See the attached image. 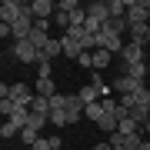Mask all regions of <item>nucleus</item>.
<instances>
[{"mask_svg":"<svg viewBox=\"0 0 150 150\" xmlns=\"http://www.w3.org/2000/svg\"><path fill=\"white\" fill-rule=\"evenodd\" d=\"M50 23H54V20H37V27H33V30H40V33H47V30H50Z\"/></svg>","mask_w":150,"mask_h":150,"instance_id":"27","label":"nucleus"},{"mask_svg":"<svg viewBox=\"0 0 150 150\" xmlns=\"http://www.w3.org/2000/svg\"><path fill=\"white\" fill-rule=\"evenodd\" d=\"M117 117H113V113H103V117H100V123H97V127H100L103 130V134H117Z\"/></svg>","mask_w":150,"mask_h":150,"instance_id":"13","label":"nucleus"},{"mask_svg":"<svg viewBox=\"0 0 150 150\" xmlns=\"http://www.w3.org/2000/svg\"><path fill=\"white\" fill-rule=\"evenodd\" d=\"M20 140H23V144H30V147H33V144L40 140V134H37L33 127H23V130H20Z\"/></svg>","mask_w":150,"mask_h":150,"instance_id":"21","label":"nucleus"},{"mask_svg":"<svg viewBox=\"0 0 150 150\" xmlns=\"http://www.w3.org/2000/svg\"><path fill=\"white\" fill-rule=\"evenodd\" d=\"M103 113H107V110H103V103L97 100V103H90V107L83 110V117H87V120H93V123H100V117H103Z\"/></svg>","mask_w":150,"mask_h":150,"instance_id":"15","label":"nucleus"},{"mask_svg":"<svg viewBox=\"0 0 150 150\" xmlns=\"http://www.w3.org/2000/svg\"><path fill=\"white\" fill-rule=\"evenodd\" d=\"M87 17L97 23H107L110 20V7H107V0H93V4H87Z\"/></svg>","mask_w":150,"mask_h":150,"instance_id":"7","label":"nucleus"},{"mask_svg":"<svg viewBox=\"0 0 150 150\" xmlns=\"http://www.w3.org/2000/svg\"><path fill=\"white\" fill-rule=\"evenodd\" d=\"M120 57H123V67H137V64H144V47L127 40V47L120 50Z\"/></svg>","mask_w":150,"mask_h":150,"instance_id":"6","label":"nucleus"},{"mask_svg":"<svg viewBox=\"0 0 150 150\" xmlns=\"http://www.w3.org/2000/svg\"><path fill=\"white\" fill-rule=\"evenodd\" d=\"M110 64H113V54H107L103 47H100V50H93V70H107Z\"/></svg>","mask_w":150,"mask_h":150,"instance_id":"11","label":"nucleus"},{"mask_svg":"<svg viewBox=\"0 0 150 150\" xmlns=\"http://www.w3.org/2000/svg\"><path fill=\"white\" fill-rule=\"evenodd\" d=\"M110 17H127V0H107Z\"/></svg>","mask_w":150,"mask_h":150,"instance_id":"18","label":"nucleus"},{"mask_svg":"<svg viewBox=\"0 0 150 150\" xmlns=\"http://www.w3.org/2000/svg\"><path fill=\"white\" fill-rule=\"evenodd\" d=\"M4 97H10L13 103H20V107H33V100H37V93H33V87H27V83H10V87H0V100Z\"/></svg>","mask_w":150,"mask_h":150,"instance_id":"1","label":"nucleus"},{"mask_svg":"<svg viewBox=\"0 0 150 150\" xmlns=\"http://www.w3.org/2000/svg\"><path fill=\"white\" fill-rule=\"evenodd\" d=\"M30 43H33V47H37V50H47L50 37H47V33H40V30H33V33H30Z\"/></svg>","mask_w":150,"mask_h":150,"instance_id":"19","label":"nucleus"},{"mask_svg":"<svg viewBox=\"0 0 150 150\" xmlns=\"http://www.w3.org/2000/svg\"><path fill=\"white\" fill-rule=\"evenodd\" d=\"M20 130H23V127H17L13 120H4V127H0V137H4V140H10V137H20Z\"/></svg>","mask_w":150,"mask_h":150,"instance_id":"17","label":"nucleus"},{"mask_svg":"<svg viewBox=\"0 0 150 150\" xmlns=\"http://www.w3.org/2000/svg\"><path fill=\"white\" fill-rule=\"evenodd\" d=\"M27 7L30 4H20V0H4V4H0V20H4V23H17Z\"/></svg>","mask_w":150,"mask_h":150,"instance_id":"2","label":"nucleus"},{"mask_svg":"<svg viewBox=\"0 0 150 150\" xmlns=\"http://www.w3.org/2000/svg\"><path fill=\"white\" fill-rule=\"evenodd\" d=\"M47 123H50V117H40V113H33V110H30V123H27V127H33V130L40 134V130L47 127Z\"/></svg>","mask_w":150,"mask_h":150,"instance_id":"20","label":"nucleus"},{"mask_svg":"<svg viewBox=\"0 0 150 150\" xmlns=\"http://www.w3.org/2000/svg\"><path fill=\"white\" fill-rule=\"evenodd\" d=\"M147 20H150V0H147Z\"/></svg>","mask_w":150,"mask_h":150,"instance_id":"29","label":"nucleus"},{"mask_svg":"<svg viewBox=\"0 0 150 150\" xmlns=\"http://www.w3.org/2000/svg\"><path fill=\"white\" fill-rule=\"evenodd\" d=\"M57 10H64V13H74V10H80V0H60V4H57Z\"/></svg>","mask_w":150,"mask_h":150,"instance_id":"23","label":"nucleus"},{"mask_svg":"<svg viewBox=\"0 0 150 150\" xmlns=\"http://www.w3.org/2000/svg\"><path fill=\"white\" fill-rule=\"evenodd\" d=\"M110 147H113V150H127V147H123V137H120V134H110Z\"/></svg>","mask_w":150,"mask_h":150,"instance_id":"26","label":"nucleus"},{"mask_svg":"<svg viewBox=\"0 0 150 150\" xmlns=\"http://www.w3.org/2000/svg\"><path fill=\"white\" fill-rule=\"evenodd\" d=\"M50 60H57V57H64V43H60V37H50V43H47V50H43Z\"/></svg>","mask_w":150,"mask_h":150,"instance_id":"14","label":"nucleus"},{"mask_svg":"<svg viewBox=\"0 0 150 150\" xmlns=\"http://www.w3.org/2000/svg\"><path fill=\"white\" fill-rule=\"evenodd\" d=\"M127 77H134V80L144 83V77H147V67L144 64H137V67H127Z\"/></svg>","mask_w":150,"mask_h":150,"instance_id":"22","label":"nucleus"},{"mask_svg":"<svg viewBox=\"0 0 150 150\" xmlns=\"http://www.w3.org/2000/svg\"><path fill=\"white\" fill-rule=\"evenodd\" d=\"M54 150H64V147H54Z\"/></svg>","mask_w":150,"mask_h":150,"instance_id":"30","label":"nucleus"},{"mask_svg":"<svg viewBox=\"0 0 150 150\" xmlns=\"http://www.w3.org/2000/svg\"><path fill=\"white\" fill-rule=\"evenodd\" d=\"M147 40H150V23L130 27V43H140V47H147Z\"/></svg>","mask_w":150,"mask_h":150,"instance_id":"10","label":"nucleus"},{"mask_svg":"<svg viewBox=\"0 0 150 150\" xmlns=\"http://www.w3.org/2000/svg\"><path fill=\"white\" fill-rule=\"evenodd\" d=\"M33 93L37 97H57V83H54V77H37V83H33Z\"/></svg>","mask_w":150,"mask_h":150,"instance_id":"8","label":"nucleus"},{"mask_svg":"<svg viewBox=\"0 0 150 150\" xmlns=\"http://www.w3.org/2000/svg\"><path fill=\"white\" fill-rule=\"evenodd\" d=\"M10 54H13V60H20V64H37V54H40V50L33 47L30 40H17L13 47H10Z\"/></svg>","mask_w":150,"mask_h":150,"instance_id":"3","label":"nucleus"},{"mask_svg":"<svg viewBox=\"0 0 150 150\" xmlns=\"http://www.w3.org/2000/svg\"><path fill=\"white\" fill-rule=\"evenodd\" d=\"M77 64H80V67H93V54H90V50H83V54L77 57Z\"/></svg>","mask_w":150,"mask_h":150,"instance_id":"24","label":"nucleus"},{"mask_svg":"<svg viewBox=\"0 0 150 150\" xmlns=\"http://www.w3.org/2000/svg\"><path fill=\"white\" fill-rule=\"evenodd\" d=\"M127 23H130V27L150 23L147 20V0H127Z\"/></svg>","mask_w":150,"mask_h":150,"instance_id":"4","label":"nucleus"},{"mask_svg":"<svg viewBox=\"0 0 150 150\" xmlns=\"http://www.w3.org/2000/svg\"><path fill=\"white\" fill-rule=\"evenodd\" d=\"M60 43H64V57H67V60H77V57L83 54V47H80L74 37H67V33H60Z\"/></svg>","mask_w":150,"mask_h":150,"instance_id":"9","label":"nucleus"},{"mask_svg":"<svg viewBox=\"0 0 150 150\" xmlns=\"http://www.w3.org/2000/svg\"><path fill=\"white\" fill-rule=\"evenodd\" d=\"M30 110H33V113H40V117H50V110H54V107H50V100H47V97H37Z\"/></svg>","mask_w":150,"mask_h":150,"instance_id":"16","label":"nucleus"},{"mask_svg":"<svg viewBox=\"0 0 150 150\" xmlns=\"http://www.w3.org/2000/svg\"><path fill=\"white\" fill-rule=\"evenodd\" d=\"M140 87H144L140 80H134V77H127V74H123V77H117V80L110 83V90H113V93H120V97H127V93H137Z\"/></svg>","mask_w":150,"mask_h":150,"instance_id":"5","label":"nucleus"},{"mask_svg":"<svg viewBox=\"0 0 150 150\" xmlns=\"http://www.w3.org/2000/svg\"><path fill=\"white\" fill-rule=\"evenodd\" d=\"M93 150H113V147H110V144H97Z\"/></svg>","mask_w":150,"mask_h":150,"instance_id":"28","label":"nucleus"},{"mask_svg":"<svg viewBox=\"0 0 150 150\" xmlns=\"http://www.w3.org/2000/svg\"><path fill=\"white\" fill-rule=\"evenodd\" d=\"M80 100H83V107H90V103H97L100 100V90L90 83V87H80Z\"/></svg>","mask_w":150,"mask_h":150,"instance_id":"12","label":"nucleus"},{"mask_svg":"<svg viewBox=\"0 0 150 150\" xmlns=\"http://www.w3.org/2000/svg\"><path fill=\"white\" fill-rule=\"evenodd\" d=\"M30 150H54V144H50V137H40L37 144H33Z\"/></svg>","mask_w":150,"mask_h":150,"instance_id":"25","label":"nucleus"}]
</instances>
